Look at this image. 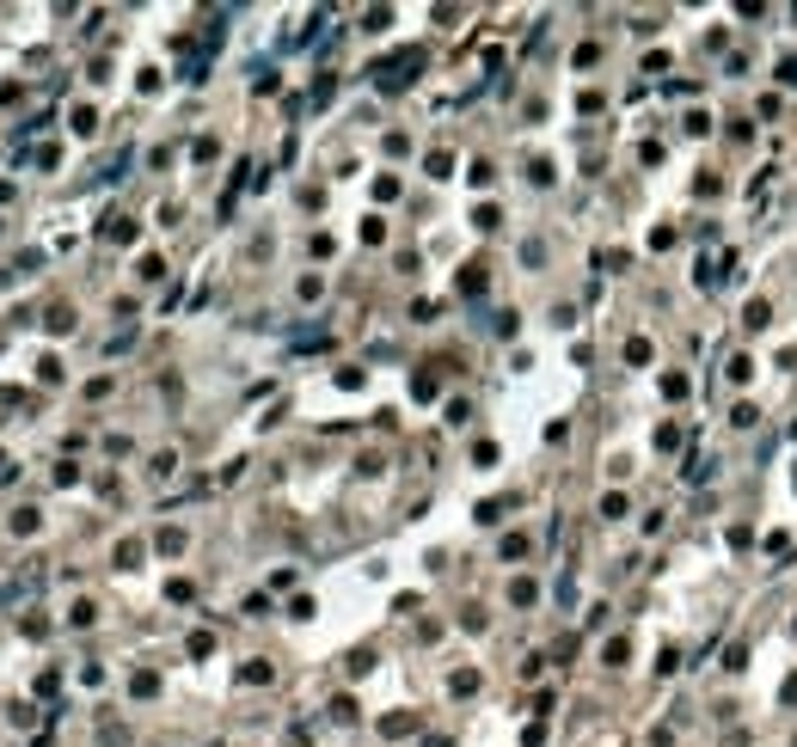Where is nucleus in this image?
<instances>
[{
  "label": "nucleus",
  "mask_w": 797,
  "mask_h": 747,
  "mask_svg": "<svg viewBox=\"0 0 797 747\" xmlns=\"http://www.w3.org/2000/svg\"><path fill=\"white\" fill-rule=\"evenodd\" d=\"M13 533H37V508H19V515H13Z\"/></svg>",
  "instance_id": "obj_2"
},
{
  "label": "nucleus",
  "mask_w": 797,
  "mask_h": 747,
  "mask_svg": "<svg viewBox=\"0 0 797 747\" xmlns=\"http://www.w3.org/2000/svg\"><path fill=\"white\" fill-rule=\"evenodd\" d=\"M92 129H98V117H92V110L80 105V110H74V135H92Z\"/></svg>",
  "instance_id": "obj_3"
},
{
  "label": "nucleus",
  "mask_w": 797,
  "mask_h": 747,
  "mask_svg": "<svg viewBox=\"0 0 797 747\" xmlns=\"http://www.w3.org/2000/svg\"><path fill=\"white\" fill-rule=\"evenodd\" d=\"M43 325H49V331H74V313H68V306H49Z\"/></svg>",
  "instance_id": "obj_1"
}]
</instances>
